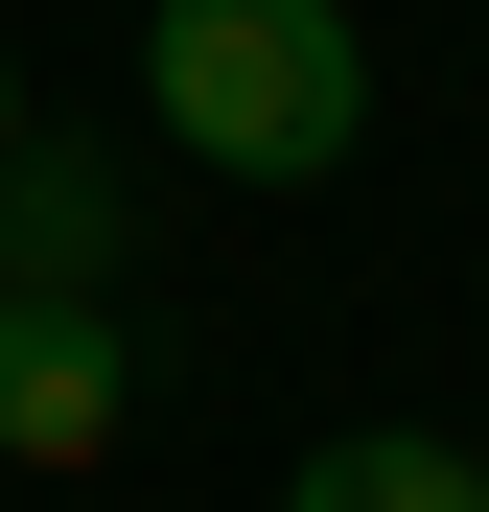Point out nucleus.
Listing matches in <instances>:
<instances>
[{"instance_id": "obj_5", "label": "nucleus", "mask_w": 489, "mask_h": 512, "mask_svg": "<svg viewBox=\"0 0 489 512\" xmlns=\"http://www.w3.org/2000/svg\"><path fill=\"white\" fill-rule=\"evenodd\" d=\"M0 163H24V47H0Z\"/></svg>"}, {"instance_id": "obj_2", "label": "nucleus", "mask_w": 489, "mask_h": 512, "mask_svg": "<svg viewBox=\"0 0 489 512\" xmlns=\"http://www.w3.org/2000/svg\"><path fill=\"white\" fill-rule=\"evenodd\" d=\"M117 419H140L117 303H0V466H117Z\"/></svg>"}, {"instance_id": "obj_3", "label": "nucleus", "mask_w": 489, "mask_h": 512, "mask_svg": "<svg viewBox=\"0 0 489 512\" xmlns=\"http://www.w3.org/2000/svg\"><path fill=\"white\" fill-rule=\"evenodd\" d=\"M0 303H117V163L47 140V117H24V163H0Z\"/></svg>"}, {"instance_id": "obj_1", "label": "nucleus", "mask_w": 489, "mask_h": 512, "mask_svg": "<svg viewBox=\"0 0 489 512\" xmlns=\"http://www.w3.org/2000/svg\"><path fill=\"white\" fill-rule=\"evenodd\" d=\"M140 117L210 187H326L373 140V24L350 0H163L140 24Z\"/></svg>"}, {"instance_id": "obj_4", "label": "nucleus", "mask_w": 489, "mask_h": 512, "mask_svg": "<svg viewBox=\"0 0 489 512\" xmlns=\"http://www.w3.org/2000/svg\"><path fill=\"white\" fill-rule=\"evenodd\" d=\"M280 512H489V466L443 443V419H350V443H303Z\"/></svg>"}]
</instances>
